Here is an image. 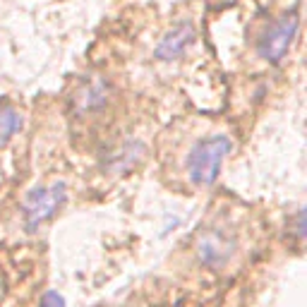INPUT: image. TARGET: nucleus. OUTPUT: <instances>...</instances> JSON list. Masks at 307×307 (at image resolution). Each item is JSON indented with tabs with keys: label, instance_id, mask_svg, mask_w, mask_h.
Returning <instances> with one entry per match:
<instances>
[{
	"label": "nucleus",
	"instance_id": "39448f33",
	"mask_svg": "<svg viewBox=\"0 0 307 307\" xmlns=\"http://www.w3.org/2000/svg\"><path fill=\"white\" fill-rule=\"evenodd\" d=\"M298 32H300L298 12H286V15L276 17L257 39V55L264 63L278 65L286 55L291 53L293 43L298 39Z\"/></svg>",
	"mask_w": 307,
	"mask_h": 307
},
{
	"label": "nucleus",
	"instance_id": "6e6552de",
	"mask_svg": "<svg viewBox=\"0 0 307 307\" xmlns=\"http://www.w3.org/2000/svg\"><path fill=\"white\" fill-rule=\"evenodd\" d=\"M22 125H24L22 110L15 108L12 103H3L0 106V149L8 147L15 139V134L22 130Z\"/></svg>",
	"mask_w": 307,
	"mask_h": 307
},
{
	"label": "nucleus",
	"instance_id": "f257e3e1",
	"mask_svg": "<svg viewBox=\"0 0 307 307\" xmlns=\"http://www.w3.org/2000/svg\"><path fill=\"white\" fill-rule=\"evenodd\" d=\"M233 151V139L226 132H214L199 137L185 154L182 161V173L187 178V182L197 190L211 187L219 180L221 171L226 158Z\"/></svg>",
	"mask_w": 307,
	"mask_h": 307
},
{
	"label": "nucleus",
	"instance_id": "1a4fd4ad",
	"mask_svg": "<svg viewBox=\"0 0 307 307\" xmlns=\"http://www.w3.org/2000/svg\"><path fill=\"white\" fill-rule=\"evenodd\" d=\"M41 307H63V298L55 295V293H48L43 298V302H41Z\"/></svg>",
	"mask_w": 307,
	"mask_h": 307
},
{
	"label": "nucleus",
	"instance_id": "20e7f679",
	"mask_svg": "<svg viewBox=\"0 0 307 307\" xmlns=\"http://www.w3.org/2000/svg\"><path fill=\"white\" fill-rule=\"evenodd\" d=\"M67 185L65 182H46V185H39L34 187L22 202V223L24 228L34 233L39 230L43 223L58 216V211L67 204Z\"/></svg>",
	"mask_w": 307,
	"mask_h": 307
},
{
	"label": "nucleus",
	"instance_id": "0eeeda50",
	"mask_svg": "<svg viewBox=\"0 0 307 307\" xmlns=\"http://www.w3.org/2000/svg\"><path fill=\"white\" fill-rule=\"evenodd\" d=\"M144 158H147V144L142 139H123L115 144L113 149L106 151L103 156V171L106 173H130L134 168H139Z\"/></svg>",
	"mask_w": 307,
	"mask_h": 307
},
{
	"label": "nucleus",
	"instance_id": "423d86ee",
	"mask_svg": "<svg viewBox=\"0 0 307 307\" xmlns=\"http://www.w3.org/2000/svg\"><path fill=\"white\" fill-rule=\"evenodd\" d=\"M195 43H197L195 22L192 19H180L158 39L156 48H154V58L158 63H178L192 51Z\"/></svg>",
	"mask_w": 307,
	"mask_h": 307
},
{
	"label": "nucleus",
	"instance_id": "f03ea898",
	"mask_svg": "<svg viewBox=\"0 0 307 307\" xmlns=\"http://www.w3.org/2000/svg\"><path fill=\"white\" fill-rule=\"evenodd\" d=\"M240 252V238L226 223H211L195 240V257L209 271H223Z\"/></svg>",
	"mask_w": 307,
	"mask_h": 307
},
{
	"label": "nucleus",
	"instance_id": "7ed1b4c3",
	"mask_svg": "<svg viewBox=\"0 0 307 307\" xmlns=\"http://www.w3.org/2000/svg\"><path fill=\"white\" fill-rule=\"evenodd\" d=\"M113 96H115V89L108 77H103V75L82 77L67 96V113L79 123L94 120L108 110Z\"/></svg>",
	"mask_w": 307,
	"mask_h": 307
}]
</instances>
